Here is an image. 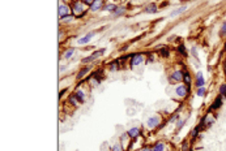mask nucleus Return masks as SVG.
Masks as SVG:
<instances>
[{"label":"nucleus","instance_id":"nucleus-11","mask_svg":"<svg viewBox=\"0 0 226 151\" xmlns=\"http://www.w3.org/2000/svg\"><path fill=\"white\" fill-rule=\"evenodd\" d=\"M75 96H76V99H77L78 102H81V103H83V102H85V94H84L83 91H81V90H77Z\"/></svg>","mask_w":226,"mask_h":151},{"label":"nucleus","instance_id":"nucleus-28","mask_svg":"<svg viewBox=\"0 0 226 151\" xmlns=\"http://www.w3.org/2000/svg\"><path fill=\"white\" fill-rule=\"evenodd\" d=\"M115 69H116V64L112 63V64H111V70H115Z\"/></svg>","mask_w":226,"mask_h":151},{"label":"nucleus","instance_id":"nucleus-3","mask_svg":"<svg viewBox=\"0 0 226 151\" xmlns=\"http://www.w3.org/2000/svg\"><path fill=\"white\" fill-rule=\"evenodd\" d=\"M105 52V50H99V51H95L94 54L92 55V56H89V57H86V59H84V63H89V61H93L94 59H97V57H99L102 54Z\"/></svg>","mask_w":226,"mask_h":151},{"label":"nucleus","instance_id":"nucleus-24","mask_svg":"<svg viewBox=\"0 0 226 151\" xmlns=\"http://www.w3.org/2000/svg\"><path fill=\"white\" fill-rule=\"evenodd\" d=\"M184 79H186V82H187V83H189V81H191V77H189V74H188V73H186V74H184Z\"/></svg>","mask_w":226,"mask_h":151},{"label":"nucleus","instance_id":"nucleus-6","mask_svg":"<svg viewBox=\"0 0 226 151\" xmlns=\"http://www.w3.org/2000/svg\"><path fill=\"white\" fill-rule=\"evenodd\" d=\"M102 4H103V0H94L93 4L90 5V9L92 11H98L99 8L102 7Z\"/></svg>","mask_w":226,"mask_h":151},{"label":"nucleus","instance_id":"nucleus-7","mask_svg":"<svg viewBox=\"0 0 226 151\" xmlns=\"http://www.w3.org/2000/svg\"><path fill=\"white\" fill-rule=\"evenodd\" d=\"M204 76H203V73H197V76H196V85H197V87H203L204 86Z\"/></svg>","mask_w":226,"mask_h":151},{"label":"nucleus","instance_id":"nucleus-9","mask_svg":"<svg viewBox=\"0 0 226 151\" xmlns=\"http://www.w3.org/2000/svg\"><path fill=\"white\" fill-rule=\"evenodd\" d=\"M183 79V73L176 70V72L173 73V77H171V81H182Z\"/></svg>","mask_w":226,"mask_h":151},{"label":"nucleus","instance_id":"nucleus-13","mask_svg":"<svg viewBox=\"0 0 226 151\" xmlns=\"http://www.w3.org/2000/svg\"><path fill=\"white\" fill-rule=\"evenodd\" d=\"M186 11V7H180V8H178V9H175V11H173L170 13V17H175V16H178V14H180L182 12H184Z\"/></svg>","mask_w":226,"mask_h":151},{"label":"nucleus","instance_id":"nucleus-16","mask_svg":"<svg viewBox=\"0 0 226 151\" xmlns=\"http://www.w3.org/2000/svg\"><path fill=\"white\" fill-rule=\"evenodd\" d=\"M221 104H222V100H221V98H217L216 99V102L213 103V105H212V108L213 110H216V108H220L221 107Z\"/></svg>","mask_w":226,"mask_h":151},{"label":"nucleus","instance_id":"nucleus-12","mask_svg":"<svg viewBox=\"0 0 226 151\" xmlns=\"http://www.w3.org/2000/svg\"><path fill=\"white\" fill-rule=\"evenodd\" d=\"M214 121V117L212 116V115H208L206 117H204V120H203V124L204 125H211V124Z\"/></svg>","mask_w":226,"mask_h":151},{"label":"nucleus","instance_id":"nucleus-27","mask_svg":"<svg viewBox=\"0 0 226 151\" xmlns=\"http://www.w3.org/2000/svg\"><path fill=\"white\" fill-rule=\"evenodd\" d=\"M84 2H85V4H88V5H92L94 0H84Z\"/></svg>","mask_w":226,"mask_h":151},{"label":"nucleus","instance_id":"nucleus-21","mask_svg":"<svg viewBox=\"0 0 226 151\" xmlns=\"http://www.w3.org/2000/svg\"><path fill=\"white\" fill-rule=\"evenodd\" d=\"M123 12H124V8H116V9H115V14L116 16L123 14Z\"/></svg>","mask_w":226,"mask_h":151},{"label":"nucleus","instance_id":"nucleus-1","mask_svg":"<svg viewBox=\"0 0 226 151\" xmlns=\"http://www.w3.org/2000/svg\"><path fill=\"white\" fill-rule=\"evenodd\" d=\"M85 12V7H84V3H81V2H76L73 4V13L76 16H80V14H83Z\"/></svg>","mask_w":226,"mask_h":151},{"label":"nucleus","instance_id":"nucleus-25","mask_svg":"<svg viewBox=\"0 0 226 151\" xmlns=\"http://www.w3.org/2000/svg\"><path fill=\"white\" fill-rule=\"evenodd\" d=\"M112 151H122L120 145H115V146H114V148H112Z\"/></svg>","mask_w":226,"mask_h":151},{"label":"nucleus","instance_id":"nucleus-19","mask_svg":"<svg viewBox=\"0 0 226 151\" xmlns=\"http://www.w3.org/2000/svg\"><path fill=\"white\" fill-rule=\"evenodd\" d=\"M147 13H150V12H156V5H149L148 8H147V11H145Z\"/></svg>","mask_w":226,"mask_h":151},{"label":"nucleus","instance_id":"nucleus-23","mask_svg":"<svg viewBox=\"0 0 226 151\" xmlns=\"http://www.w3.org/2000/svg\"><path fill=\"white\" fill-rule=\"evenodd\" d=\"M106 9H107V11H115V9H116V7L110 4V5H106Z\"/></svg>","mask_w":226,"mask_h":151},{"label":"nucleus","instance_id":"nucleus-4","mask_svg":"<svg viewBox=\"0 0 226 151\" xmlns=\"http://www.w3.org/2000/svg\"><path fill=\"white\" fill-rule=\"evenodd\" d=\"M176 94H178L179 96H182V98L187 96V86H184V85L178 86V87H176Z\"/></svg>","mask_w":226,"mask_h":151},{"label":"nucleus","instance_id":"nucleus-10","mask_svg":"<svg viewBox=\"0 0 226 151\" xmlns=\"http://www.w3.org/2000/svg\"><path fill=\"white\" fill-rule=\"evenodd\" d=\"M93 35H94V33H89V34H86L84 38H81V39H78V44H84V43H86V42H89L90 39L93 38Z\"/></svg>","mask_w":226,"mask_h":151},{"label":"nucleus","instance_id":"nucleus-30","mask_svg":"<svg viewBox=\"0 0 226 151\" xmlns=\"http://www.w3.org/2000/svg\"><path fill=\"white\" fill-rule=\"evenodd\" d=\"M183 151H187V145H186V143L183 145Z\"/></svg>","mask_w":226,"mask_h":151},{"label":"nucleus","instance_id":"nucleus-15","mask_svg":"<svg viewBox=\"0 0 226 151\" xmlns=\"http://www.w3.org/2000/svg\"><path fill=\"white\" fill-rule=\"evenodd\" d=\"M164 150H165V145L162 143V142H159V143H157L153 147V151H164Z\"/></svg>","mask_w":226,"mask_h":151},{"label":"nucleus","instance_id":"nucleus-5","mask_svg":"<svg viewBox=\"0 0 226 151\" xmlns=\"http://www.w3.org/2000/svg\"><path fill=\"white\" fill-rule=\"evenodd\" d=\"M159 124V119L158 117H150L149 120H148V126L152 129V128H156L157 125Z\"/></svg>","mask_w":226,"mask_h":151},{"label":"nucleus","instance_id":"nucleus-26","mask_svg":"<svg viewBox=\"0 0 226 151\" xmlns=\"http://www.w3.org/2000/svg\"><path fill=\"white\" fill-rule=\"evenodd\" d=\"M86 70H88L86 68H85V69H83V70H81V72H80V74H78V78H81V77H83V76H84V74L86 73Z\"/></svg>","mask_w":226,"mask_h":151},{"label":"nucleus","instance_id":"nucleus-22","mask_svg":"<svg viewBox=\"0 0 226 151\" xmlns=\"http://www.w3.org/2000/svg\"><path fill=\"white\" fill-rule=\"evenodd\" d=\"M220 34L221 35H223V34H226V22L222 25V28H221V31H220Z\"/></svg>","mask_w":226,"mask_h":151},{"label":"nucleus","instance_id":"nucleus-17","mask_svg":"<svg viewBox=\"0 0 226 151\" xmlns=\"http://www.w3.org/2000/svg\"><path fill=\"white\" fill-rule=\"evenodd\" d=\"M73 52H75V50H73V48H71V50L66 51V54H64V57H66V59H69V57H72V55H73Z\"/></svg>","mask_w":226,"mask_h":151},{"label":"nucleus","instance_id":"nucleus-20","mask_svg":"<svg viewBox=\"0 0 226 151\" xmlns=\"http://www.w3.org/2000/svg\"><path fill=\"white\" fill-rule=\"evenodd\" d=\"M205 94V89H204V86L203 87H199V90H197V95L199 96H203Z\"/></svg>","mask_w":226,"mask_h":151},{"label":"nucleus","instance_id":"nucleus-29","mask_svg":"<svg viewBox=\"0 0 226 151\" xmlns=\"http://www.w3.org/2000/svg\"><path fill=\"white\" fill-rule=\"evenodd\" d=\"M141 151H153V150H150V148H148V147H145V148H142Z\"/></svg>","mask_w":226,"mask_h":151},{"label":"nucleus","instance_id":"nucleus-18","mask_svg":"<svg viewBox=\"0 0 226 151\" xmlns=\"http://www.w3.org/2000/svg\"><path fill=\"white\" fill-rule=\"evenodd\" d=\"M220 94H221L222 96H226V85H222V86L220 87Z\"/></svg>","mask_w":226,"mask_h":151},{"label":"nucleus","instance_id":"nucleus-8","mask_svg":"<svg viewBox=\"0 0 226 151\" xmlns=\"http://www.w3.org/2000/svg\"><path fill=\"white\" fill-rule=\"evenodd\" d=\"M127 134H128L131 138H136V137L140 134V130H139V128H131V129L128 130Z\"/></svg>","mask_w":226,"mask_h":151},{"label":"nucleus","instance_id":"nucleus-14","mask_svg":"<svg viewBox=\"0 0 226 151\" xmlns=\"http://www.w3.org/2000/svg\"><path fill=\"white\" fill-rule=\"evenodd\" d=\"M142 61V56L141 55H136V56H133V59H132V65H137V64H140Z\"/></svg>","mask_w":226,"mask_h":151},{"label":"nucleus","instance_id":"nucleus-2","mask_svg":"<svg viewBox=\"0 0 226 151\" xmlns=\"http://www.w3.org/2000/svg\"><path fill=\"white\" fill-rule=\"evenodd\" d=\"M69 13H71V8H69L68 5L61 4V5L59 7V16H60V18H64V17L69 16Z\"/></svg>","mask_w":226,"mask_h":151}]
</instances>
